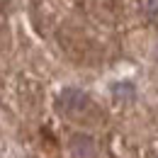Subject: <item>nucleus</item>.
I'll list each match as a JSON object with an SVG mask.
<instances>
[{"instance_id": "obj_1", "label": "nucleus", "mask_w": 158, "mask_h": 158, "mask_svg": "<svg viewBox=\"0 0 158 158\" xmlns=\"http://www.w3.org/2000/svg\"><path fill=\"white\" fill-rule=\"evenodd\" d=\"M63 100H66V110H71V112H76V110H80V107L88 105L85 95H80V93H76V90H68V93L63 95Z\"/></svg>"}, {"instance_id": "obj_2", "label": "nucleus", "mask_w": 158, "mask_h": 158, "mask_svg": "<svg viewBox=\"0 0 158 158\" xmlns=\"http://www.w3.org/2000/svg\"><path fill=\"white\" fill-rule=\"evenodd\" d=\"M73 143H76V153H78V156H83V158H88V156H93V153H95L93 141H90L88 136H76V141H73Z\"/></svg>"}]
</instances>
